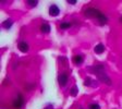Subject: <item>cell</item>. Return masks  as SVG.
Here are the masks:
<instances>
[{"mask_svg": "<svg viewBox=\"0 0 122 109\" xmlns=\"http://www.w3.org/2000/svg\"><path fill=\"white\" fill-rule=\"evenodd\" d=\"M85 85H86V86H96V82L95 81H93V80L92 79H87L86 81H85Z\"/></svg>", "mask_w": 122, "mask_h": 109, "instance_id": "11", "label": "cell"}, {"mask_svg": "<svg viewBox=\"0 0 122 109\" xmlns=\"http://www.w3.org/2000/svg\"><path fill=\"white\" fill-rule=\"evenodd\" d=\"M120 22H122V18H121V19H120Z\"/></svg>", "mask_w": 122, "mask_h": 109, "instance_id": "17", "label": "cell"}, {"mask_svg": "<svg viewBox=\"0 0 122 109\" xmlns=\"http://www.w3.org/2000/svg\"><path fill=\"white\" fill-rule=\"evenodd\" d=\"M85 16H87V18H89V19H96V20H98L100 25H105L107 23V21H108L106 18V15H104L100 11L96 10L94 8H88V9H86V10H85Z\"/></svg>", "mask_w": 122, "mask_h": 109, "instance_id": "1", "label": "cell"}, {"mask_svg": "<svg viewBox=\"0 0 122 109\" xmlns=\"http://www.w3.org/2000/svg\"><path fill=\"white\" fill-rule=\"evenodd\" d=\"M70 94L72 95V96H76V94H77V86H73L71 88V91H70Z\"/></svg>", "mask_w": 122, "mask_h": 109, "instance_id": "13", "label": "cell"}, {"mask_svg": "<svg viewBox=\"0 0 122 109\" xmlns=\"http://www.w3.org/2000/svg\"><path fill=\"white\" fill-rule=\"evenodd\" d=\"M23 104H24V99H23V96L21 94H19L18 97H16V99H15L14 102H13V106H14V108L20 109L21 107L23 106Z\"/></svg>", "mask_w": 122, "mask_h": 109, "instance_id": "3", "label": "cell"}, {"mask_svg": "<svg viewBox=\"0 0 122 109\" xmlns=\"http://www.w3.org/2000/svg\"><path fill=\"white\" fill-rule=\"evenodd\" d=\"M37 1H32V0H28L27 1V5H30V7H32V8H34V7H36L37 5Z\"/></svg>", "mask_w": 122, "mask_h": 109, "instance_id": "14", "label": "cell"}, {"mask_svg": "<svg viewBox=\"0 0 122 109\" xmlns=\"http://www.w3.org/2000/svg\"><path fill=\"white\" fill-rule=\"evenodd\" d=\"M91 71L93 72V73L96 74L97 78H98L102 83H106L107 85H111V80H110L109 76L106 74V72H105V68L102 66L93 67V68L91 69Z\"/></svg>", "mask_w": 122, "mask_h": 109, "instance_id": "2", "label": "cell"}, {"mask_svg": "<svg viewBox=\"0 0 122 109\" xmlns=\"http://www.w3.org/2000/svg\"><path fill=\"white\" fill-rule=\"evenodd\" d=\"M89 109H100V107L97 104H92V105H89Z\"/></svg>", "mask_w": 122, "mask_h": 109, "instance_id": "15", "label": "cell"}, {"mask_svg": "<svg viewBox=\"0 0 122 109\" xmlns=\"http://www.w3.org/2000/svg\"><path fill=\"white\" fill-rule=\"evenodd\" d=\"M68 2H69V3H71V5H75L76 1H75V0H69Z\"/></svg>", "mask_w": 122, "mask_h": 109, "instance_id": "16", "label": "cell"}, {"mask_svg": "<svg viewBox=\"0 0 122 109\" xmlns=\"http://www.w3.org/2000/svg\"><path fill=\"white\" fill-rule=\"evenodd\" d=\"M73 62L75 64H77V66H80V64L83 63V57L80 56V55H77V56H75L73 58Z\"/></svg>", "mask_w": 122, "mask_h": 109, "instance_id": "8", "label": "cell"}, {"mask_svg": "<svg viewBox=\"0 0 122 109\" xmlns=\"http://www.w3.org/2000/svg\"><path fill=\"white\" fill-rule=\"evenodd\" d=\"M95 52L96 53H102L104 52V50H105V47H104V45L102 44H98V45L95 47Z\"/></svg>", "mask_w": 122, "mask_h": 109, "instance_id": "9", "label": "cell"}, {"mask_svg": "<svg viewBox=\"0 0 122 109\" xmlns=\"http://www.w3.org/2000/svg\"><path fill=\"white\" fill-rule=\"evenodd\" d=\"M60 27L62 28V30H66V28L71 27V23H69V22H63V23H61V24H60Z\"/></svg>", "mask_w": 122, "mask_h": 109, "instance_id": "12", "label": "cell"}, {"mask_svg": "<svg viewBox=\"0 0 122 109\" xmlns=\"http://www.w3.org/2000/svg\"><path fill=\"white\" fill-rule=\"evenodd\" d=\"M58 82H59V84H60L61 86H64V85L66 84V82H68V75H66V73L60 74V75L58 76Z\"/></svg>", "mask_w": 122, "mask_h": 109, "instance_id": "5", "label": "cell"}, {"mask_svg": "<svg viewBox=\"0 0 122 109\" xmlns=\"http://www.w3.org/2000/svg\"><path fill=\"white\" fill-rule=\"evenodd\" d=\"M11 26H12V21L11 20H5V22L2 23V27L5 28V30H9Z\"/></svg>", "mask_w": 122, "mask_h": 109, "instance_id": "10", "label": "cell"}, {"mask_svg": "<svg viewBox=\"0 0 122 109\" xmlns=\"http://www.w3.org/2000/svg\"><path fill=\"white\" fill-rule=\"evenodd\" d=\"M41 33L48 34L49 32H50V26H49V24H47V23H44V24H41Z\"/></svg>", "mask_w": 122, "mask_h": 109, "instance_id": "7", "label": "cell"}, {"mask_svg": "<svg viewBox=\"0 0 122 109\" xmlns=\"http://www.w3.org/2000/svg\"><path fill=\"white\" fill-rule=\"evenodd\" d=\"M19 49H20L22 52H27L28 49H30V47H28V45L25 43V42H21V43H19L18 45Z\"/></svg>", "mask_w": 122, "mask_h": 109, "instance_id": "6", "label": "cell"}, {"mask_svg": "<svg viewBox=\"0 0 122 109\" xmlns=\"http://www.w3.org/2000/svg\"><path fill=\"white\" fill-rule=\"evenodd\" d=\"M59 13H60V10L56 5H52L49 7V14L51 16H57V15H59Z\"/></svg>", "mask_w": 122, "mask_h": 109, "instance_id": "4", "label": "cell"}]
</instances>
